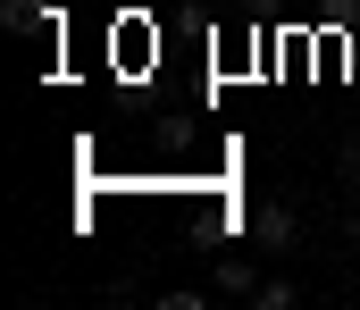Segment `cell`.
Here are the masks:
<instances>
[{
  "label": "cell",
  "instance_id": "6da1fadb",
  "mask_svg": "<svg viewBox=\"0 0 360 310\" xmlns=\"http://www.w3.org/2000/svg\"><path fill=\"white\" fill-rule=\"evenodd\" d=\"M243 226H252L260 252H293V243H302V209H293V202H260Z\"/></svg>",
  "mask_w": 360,
  "mask_h": 310
},
{
  "label": "cell",
  "instance_id": "7a4b0ae2",
  "mask_svg": "<svg viewBox=\"0 0 360 310\" xmlns=\"http://www.w3.org/2000/svg\"><path fill=\"white\" fill-rule=\"evenodd\" d=\"M0 25H8V34H51V42H59V8H51V0H0Z\"/></svg>",
  "mask_w": 360,
  "mask_h": 310
},
{
  "label": "cell",
  "instance_id": "3957f363",
  "mask_svg": "<svg viewBox=\"0 0 360 310\" xmlns=\"http://www.w3.org/2000/svg\"><path fill=\"white\" fill-rule=\"evenodd\" d=\"M210 285H218V294H235V302H260V277H252V260H243V252H218Z\"/></svg>",
  "mask_w": 360,
  "mask_h": 310
},
{
  "label": "cell",
  "instance_id": "277c9868",
  "mask_svg": "<svg viewBox=\"0 0 360 310\" xmlns=\"http://www.w3.org/2000/svg\"><path fill=\"white\" fill-rule=\"evenodd\" d=\"M302 294H293V277H260V310H293Z\"/></svg>",
  "mask_w": 360,
  "mask_h": 310
},
{
  "label": "cell",
  "instance_id": "5b68a950",
  "mask_svg": "<svg viewBox=\"0 0 360 310\" xmlns=\"http://www.w3.org/2000/svg\"><path fill=\"white\" fill-rule=\"evenodd\" d=\"M344 176H352V185H360V143H344Z\"/></svg>",
  "mask_w": 360,
  "mask_h": 310
}]
</instances>
